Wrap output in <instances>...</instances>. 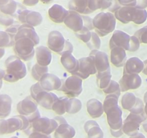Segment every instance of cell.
Returning a JSON list of instances; mask_svg holds the SVG:
<instances>
[{"instance_id": "cell-39", "label": "cell", "mask_w": 147, "mask_h": 138, "mask_svg": "<svg viewBox=\"0 0 147 138\" xmlns=\"http://www.w3.org/2000/svg\"><path fill=\"white\" fill-rule=\"evenodd\" d=\"M74 49L73 48V45L68 40L65 41V46H64V48L63 49V52H72ZM61 55V54H60Z\"/></svg>"}, {"instance_id": "cell-35", "label": "cell", "mask_w": 147, "mask_h": 138, "mask_svg": "<svg viewBox=\"0 0 147 138\" xmlns=\"http://www.w3.org/2000/svg\"><path fill=\"white\" fill-rule=\"evenodd\" d=\"M20 25H19L18 24H14L9 27H7L6 29L5 32H6L10 35V36L14 40L15 36H16V34H17V33L18 32V29H19Z\"/></svg>"}, {"instance_id": "cell-21", "label": "cell", "mask_w": 147, "mask_h": 138, "mask_svg": "<svg viewBox=\"0 0 147 138\" xmlns=\"http://www.w3.org/2000/svg\"><path fill=\"white\" fill-rule=\"evenodd\" d=\"M12 99L7 94L0 95V118L7 117L11 110Z\"/></svg>"}, {"instance_id": "cell-23", "label": "cell", "mask_w": 147, "mask_h": 138, "mask_svg": "<svg viewBox=\"0 0 147 138\" xmlns=\"http://www.w3.org/2000/svg\"><path fill=\"white\" fill-rule=\"evenodd\" d=\"M111 49V63L118 67L123 66L126 59L125 49L119 47H115Z\"/></svg>"}, {"instance_id": "cell-14", "label": "cell", "mask_w": 147, "mask_h": 138, "mask_svg": "<svg viewBox=\"0 0 147 138\" xmlns=\"http://www.w3.org/2000/svg\"><path fill=\"white\" fill-rule=\"evenodd\" d=\"M59 97L55 94L43 90L37 95L34 100L44 108L52 109L53 103Z\"/></svg>"}, {"instance_id": "cell-34", "label": "cell", "mask_w": 147, "mask_h": 138, "mask_svg": "<svg viewBox=\"0 0 147 138\" xmlns=\"http://www.w3.org/2000/svg\"><path fill=\"white\" fill-rule=\"evenodd\" d=\"M43 90H44L42 88V87H41V86L40 82H37L36 83L33 85L31 86L30 89V96H31V97H32L33 99H34L35 98H36V97L37 96V95L39 93H40L41 91H43Z\"/></svg>"}, {"instance_id": "cell-45", "label": "cell", "mask_w": 147, "mask_h": 138, "mask_svg": "<svg viewBox=\"0 0 147 138\" xmlns=\"http://www.w3.org/2000/svg\"><path fill=\"white\" fill-rule=\"evenodd\" d=\"M11 138H18V137H16V136H13V137H11Z\"/></svg>"}, {"instance_id": "cell-26", "label": "cell", "mask_w": 147, "mask_h": 138, "mask_svg": "<svg viewBox=\"0 0 147 138\" xmlns=\"http://www.w3.org/2000/svg\"><path fill=\"white\" fill-rule=\"evenodd\" d=\"M48 66H42L39 65L38 63H36L32 68L31 74L35 80L39 82L42 76L48 73Z\"/></svg>"}, {"instance_id": "cell-7", "label": "cell", "mask_w": 147, "mask_h": 138, "mask_svg": "<svg viewBox=\"0 0 147 138\" xmlns=\"http://www.w3.org/2000/svg\"><path fill=\"white\" fill-rule=\"evenodd\" d=\"M79 67L72 75H76L81 79H86L90 75L96 72V70L93 60L90 57H82L78 60Z\"/></svg>"}, {"instance_id": "cell-9", "label": "cell", "mask_w": 147, "mask_h": 138, "mask_svg": "<svg viewBox=\"0 0 147 138\" xmlns=\"http://www.w3.org/2000/svg\"><path fill=\"white\" fill-rule=\"evenodd\" d=\"M65 41L66 40L60 32L53 30L48 34L47 40L48 48L60 55L64 48Z\"/></svg>"}, {"instance_id": "cell-28", "label": "cell", "mask_w": 147, "mask_h": 138, "mask_svg": "<svg viewBox=\"0 0 147 138\" xmlns=\"http://www.w3.org/2000/svg\"><path fill=\"white\" fill-rule=\"evenodd\" d=\"M87 108L88 113L93 117H98L99 113L98 101L94 99H91L88 101Z\"/></svg>"}, {"instance_id": "cell-5", "label": "cell", "mask_w": 147, "mask_h": 138, "mask_svg": "<svg viewBox=\"0 0 147 138\" xmlns=\"http://www.w3.org/2000/svg\"><path fill=\"white\" fill-rule=\"evenodd\" d=\"M34 43L29 39L21 38L15 40L14 52L19 58L24 61H29L34 55Z\"/></svg>"}, {"instance_id": "cell-33", "label": "cell", "mask_w": 147, "mask_h": 138, "mask_svg": "<svg viewBox=\"0 0 147 138\" xmlns=\"http://www.w3.org/2000/svg\"><path fill=\"white\" fill-rule=\"evenodd\" d=\"M134 35L141 43H147V26L137 31Z\"/></svg>"}, {"instance_id": "cell-19", "label": "cell", "mask_w": 147, "mask_h": 138, "mask_svg": "<svg viewBox=\"0 0 147 138\" xmlns=\"http://www.w3.org/2000/svg\"><path fill=\"white\" fill-rule=\"evenodd\" d=\"M37 63L40 66H48L52 60V52L47 47H37L35 49Z\"/></svg>"}, {"instance_id": "cell-41", "label": "cell", "mask_w": 147, "mask_h": 138, "mask_svg": "<svg viewBox=\"0 0 147 138\" xmlns=\"http://www.w3.org/2000/svg\"><path fill=\"white\" fill-rule=\"evenodd\" d=\"M54 119L57 121V122L58 123V125L59 124H63V123H67V121L65 120V119L62 117V116H57V117H55L54 118Z\"/></svg>"}, {"instance_id": "cell-46", "label": "cell", "mask_w": 147, "mask_h": 138, "mask_svg": "<svg viewBox=\"0 0 147 138\" xmlns=\"http://www.w3.org/2000/svg\"><path fill=\"white\" fill-rule=\"evenodd\" d=\"M0 95H1V94H0Z\"/></svg>"}, {"instance_id": "cell-18", "label": "cell", "mask_w": 147, "mask_h": 138, "mask_svg": "<svg viewBox=\"0 0 147 138\" xmlns=\"http://www.w3.org/2000/svg\"><path fill=\"white\" fill-rule=\"evenodd\" d=\"M48 15L50 19L56 23L64 22L68 14V10L59 4H54L48 10Z\"/></svg>"}, {"instance_id": "cell-8", "label": "cell", "mask_w": 147, "mask_h": 138, "mask_svg": "<svg viewBox=\"0 0 147 138\" xmlns=\"http://www.w3.org/2000/svg\"><path fill=\"white\" fill-rule=\"evenodd\" d=\"M17 18L22 24H28L33 28L40 25L42 21V15L39 12L26 9L19 13Z\"/></svg>"}, {"instance_id": "cell-32", "label": "cell", "mask_w": 147, "mask_h": 138, "mask_svg": "<svg viewBox=\"0 0 147 138\" xmlns=\"http://www.w3.org/2000/svg\"><path fill=\"white\" fill-rule=\"evenodd\" d=\"M15 24L13 17L5 14L0 12V25L9 27Z\"/></svg>"}, {"instance_id": "cell-11", "label": "cell", "mask_w": 147, "mask_h": 138, "mask_svg": "<svg viewBox=\"0 0 147 138\" xmlns=\"http://www.w3.org/2000/svg\"><path fill=\"white\" fill-rule=\"evenodd\" d=\"M17 110L20 114L28 117L33 114L38 109L37 102L31 96H28L17 103Z\"/></svg>"}, {"instance_id": "cell-43", "label": "cell", "mask_w": 147, "mask_h": 138, "mask_svg": "<svg viewBox=\"0 0 147 138\" xmlns=\"http://www.w3.org/2000/svg\"><path fill=\"white\" fill-rule=\"evenodd\" d=\"M5 49L3 48H0V59H1L5 55Z\"/></svg>"}, {"instance_id": "cell-4", "label": "cell", "mask_w": 147, "mask_h": 138, "mask_svg": "<svg viewBox=\"0 0 147 138\" xmlns=\"http://www.w3.org/2000/svg\"><path fill=\"white\" fill-rule=\"evenodd\" d=\"M58 125V123L54 118L51 119L46 117H40L32 123H30L29 128L24 132L28 135H29L33 132L50 135L55 131Z\"/></svg>"}, {"instance_id": "cell-36", "label": "cell", "mask_w": 147, "mask_h": 138, "mask_svg": "<svg viewBox=\"0 0 147 138\" xmlns=\"http://www.w3.org/2000/svg\"><path fill=\"white\" fill-rule=\"evenodd\" d=\"M83 21V26L88 28L90 30L93 29L94 26L92 23V20L87 16H82Z\"/></svg>"}, {"instance_id": "cell-1", "label": "cell", "mask_w": 147, "mask_h": 138, "mask_svg": "<svg viewBox=\"0 0 147 138\" xmlns=\"http://www.w3.org/2000/svg\"><path fill=\"white\" fill-rule=\"evenodd\" d=\"M5 81L13 83L22 79L26 75V68L20 58L16 55L9 56L5 61Z\"/></svg>"}, {"instance_id": "cell-12", "label": "cell", "mask_w": 147, "mask_h": 138, "mask_svg": "<svg viewBox=\"0 0 147 138\" xmlns=\"http://www.w3.org/2000/svg\"><path fill=\"white\" fill-rule=\"evenodd\" d=\"M64 23L75 33L80 31L83 27L82 15L72 10H68V14L64 20Z\"/></svg>"}, {"instance_id": "cell-6", "label": "cell", "mask_w": 147, "mask_h": 138, "mask_svg": "<svg viewBox=\"0 0 147 138\" xmlns=\"http://www.w3.org/2000/svg\"><path fill=\"white\" fill-rule=\"evenodd\" d=\"M59 91H63L72 98L77 97L82 91V80L76 75H71L62 83Z\"/></svg>"}, {"instance_id": "cell-27", "label": "cell", "mask_w": 147, "mask_h": 138, "mask_svg": "<svg viewBox=\"0 0 147 138\" xmlns=\"http://www.w3.org/2000/svg\"><path fill=\"white\" fill-rule=\"evenodd\" d=\"M14 41V40L6 32L0 30V48L13 47Z\"/></svg>"}, {"instance_id": "cell-22", "label": "cell", "mask_w": 147, "mask_h": 138, "mask_svg": "<svg viewBox=\"0 0 147 138\" xmlns=\"http://www.w3.org/2000/svg\"><path fill=\"white\" fill-rule=\"evenodd\" d=\"M69 10H72L79 14H87L91 12L88 7V1H70L68 2Z\"/></svg>"}, {"instance_id": "cell-25", "label": "cell", "mask_w": 147, "mask_h": 138, "mask_svg": "<svg viewBox=\"0 0 147 138\" xmlns=\"http://www.w3.org/2000/svg\"><path fill=\"white\" fill-rule=\"evenodd\" d=\"M68 97H61L53 103L52 109L58 115L61 116L66 112V102Z\"/></svg>"}, {"instance_id": "cell-38", "label": "cell", "mask_w": 147, "mask_h": 138, "mask_svg": "<svg viewBox=\"0 0 147 138\" xmlns=\"http://www.w3.org/2000/svg\"><path fill=\"white\" fill-rule=\"evenodd\" d=\"M28 138H51L50 135H46L38 132H33L29 135Z\"/></svg>"}, {"instance_id": "cell-10", "label": "cell", "mask_w": 147, "mask_h": 138, "mask_svg": "<svg viewBox=\"0 0 147 138\" xmlns=\"http://www.w3.org/2000/svg\"><path fill=\"white\" fill-rule=\"evenodd\" d=\"M39 82L42 88L48 92L59 90L62 85V81L57 76L48 72L42 76Z\"/></svg>"}, {"instance_id": "cell-31", "label": "cell", "mask_w": 147, "mask_h": 138, "mask_svg": "<svg viewBox=\"0 0 147 138\" xmlns=\"http://www.w3.org/2000/svg\"><path fill=\"white\" fill-rule=\"evenodd\" d=\"M109 2L98 1H88V7L89 10L92 12L98 9H105L108 6L106 5Z\"/></svg>"}, {"instance_id": "cell-37", "label": "cell", "mask_w": 147, "mask_h": 138, "mask_svg": "<svg viewBox=\"0 0 147 138\" xmlns=\"http://www.w3.org/2000/svg\"><path fill=\"white\" fill-rule=\"evenodd\" d=\"M8 126L7 120H0V135L7 134Z\"/></svg>"}, {"instance_id": "cell-3", "label": "cell", "mask_w": 147, "mask_h": 138, "mask_svg": "<svg viewBox=\"0 0 147 138\" xmlns=\"http://www.w3.org/2000/svg\"><path fill=\"white\" fill-rule=\"evenodd\" d=\"M94 28L100 36L107 35L112 32L115 26V19L111 13H100L92 20Z\"/></svg>"}, {"instance_id": "cell-15", "label": "cell", "mask_w": 147, "mask_h": 138, "mask_svg": "<svg viewBox=\"0 0 147 138\" xmlns=\"http://www.w3.org/2000/svg\"><path fill=\"white\" fill-rule=\"evenodd\" d=\"M60 55L61 64L68 72L73 75L78 69V60H77L70 52H63Z\"/></svg>"}, {"instance_id": "cell-30", "label": "cell", "mask_w": 147, "mask_h": 138, "mask_svg": "<svg viewBox=\"0 0 147 138\" xmlns=\"http://www.w3.org/2000/svg\"><path fill=\"white\" fill-rule=\"evenodd\" d=\"M75 33L78 39L85 43H87L90 41L91 37V32L88 28L84 26H83L80 31L75 32Z\"/></svg>"}, {"instance_id": "cell-42", "label": "cell", "mask_w": 147, "mask_h": 138, "mask_svg": "<svg viewBox=\"0 0 147 138\" xmlns=\"http://www.w3.org/2000/svg\"><path fill=\"white\" fill-rule=\"evenodd\" d=\"M5 75V71L0 68V89L2 86V80Z\"/></svg>"}, {"instance_id": "cell-16", "label": "cell", "mask_w": 147, "mask_h": 138, "mask_svg": "<svg viewBox=\"0 0 147 138\" xmlns=\"http://www.w3.org/2000/svg\"><path fill=\"white\" fill-rule=\"evenodd\" d=\"M21 38H28L33 41L35 45L39 43L40 39L34 28L28 24L20 25L18 32L14 38V41Z\"/></svg>"}, {"instance_id": "cell-13", "label": "cell", "mask_w": 147, "mask_h": 138, "mask_svg": "<svg viewBox=\"0 0 147 138\" xmlns=\"http://www.w3.org/2000/svg\"><path fill=\"white\" fill-rule=\"evenodd\" d=\"M22 6L14 1H0V12L13 17L17 18L19 13L25 9V7L20 9Z\"/></svg>"}, {"instance_id": "cell-2", "label": "cell", "mask_w": 147, "mask_h": 138, "mask_svg": "<svg viewBox=\"0 0 147 138\" xmlns=\"http://www.w3.org/2000/svg\"><path fill=\"white\" fill-rule=\"evenodd\" d=\"M115 16L123 23L132 21L137 24H140L146 20L147 13L144 9L125 6L117 9L115 12Z\"/></svg>"}, {"instance_id": "cell-29", "label": "cell", "mask_w": 147, "mask_h": 138, "mask_svg": "<svg viewBox=\"0 0 147 138\" xmlns=\"http://www.w3.org/2000/svg\"><path fill=\"white\" fill-rule=\"evenodd\" d=\"M88 47L91 50H97L100 45V39L95 32H91V37L90 41L86 43Z\"/></svg>"}, {"instance_id": "cell-24", "label": "cell", "mask_w": 147, "mask_h": 138, "mask_svg": "<svg viewBox=\"0 0 147 138\" xmlns=\"http://www.w3.org/2000/svg\"><path fill=\"white\" fill-rule=\"evenodd\" d=\"M82 108L80 101L75 98H71L67 99L66 102V112L69 114L78 113Z\"/></svg>"}, {"instance_id": "cell-20", "label": "cell", "mask_w": 147, "mask_h": 138, "mask_svg": "<svg viewBox=\"0 0 147 138\" xmlns=\"http://www.w3.org/2000/svg\"><path fill=\"white\" fill-rule=\"evenodd\" d=\"M75 135L74 128L67 123L59 124L55 131V138H72Z\"/></svg>"}, {"instance_id": "cell-44", "label": "cell", "mask_w": 147, "mask_h": 138, "mask_svg": "<svg viewBox=\"0 0 147 138\" xmlns=\"http://www.w3.org/2000/svg\"><path fill=\"white\" fill-rule=\"evenodd\" d=\"M144 65H145V71H147V60H146L144 62Z\"/></svg>"}, {"instance_id": "cell-17", "label": "cell", "mask_w": 147, "mask_h": 138, "mask_svg": "<svg viewBox=\"0 0 147 138\" xmlns=\"http://www.w3.org/2000/svg\"><path fill=\"white\" fill-rule=\"evenodd\" d=\"M89 56L93 60L96 70L100 72L109 67V62L107 55L98 50H92Z\"/></svg>"}, {"instance_id": "cell-40", "label": "cell", "mask_w": 147, "mask_h": 138, "mask_svg": "<svg viewBox=\"0 0 147 138\" xmlns=\"http://www.w3.org/2000/svg\"><path fill=\"white\" fill-rule=\"evenodd\" d=\"M38 3V1H24L22 3L26 6H33L36 5L37 3Z\"/></svg>"}]
</instances>
